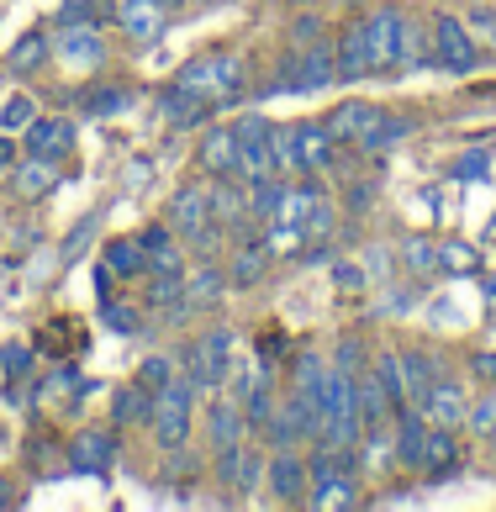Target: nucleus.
<instances>
[{
  "label": "nucleus",
  "instance_id": "nucleus-1",
  "mask_svg": "<svg viewBox=\"0 0 496 512\" xmlns=\"http://www.w3.org/2000/svg\"><path fill=\"white\" fill-rule=\"evenodd\" d=\"M196 375H175L164 391H159V402H154V439L164 454H180L185 439H190V417H196Z\"/></svg>",
  "mask_w": 496,
  "mask_h": 512
},
{
  "label": "nucleus",
  "instance_id": "nucleus-2",
  "mask_svg": "<svg viewBox=\"0 0 496 512\" xmlns=\"http://www.w3.org/2000/svg\"><path fill=\"white\" fill-rule=\"evenodd\" d=\"M175 85L196 90L206 101H227V96H238V85H243V64H238V53H206V59H190L175 74Z\"/></svg>",
  "mask_w": 496,
  "mask_h": 512
},
{
  "label": "nucleus",
  "instance_id": "nucleus-3",
  "mask_svg": "<svg viewBox=\"0 0 496 512\" xmlns=\"http://www.w3.org/2000/svg\"><path fill=\"white\" fill-rule=\"evenodd\" d=\"M169 233H180L185 243H196V249H212V233H217L212 191H201V185H180L175 201H169Z\"/></svg>",
  "mask_w": 496,
  "mask_h": 512
},
{
  "label": "nucleus",
  "instance_id": "nucleus-4",
  "mask_svg": "<svg viewBox=\"0 0 496 512\" xmlns=\"http://www.w3.org/2000/svg\"><path fill=\"white\" fill-rule=\"evenodd\" d=\"M433 27V64L449 69V74H470L481 64V53H475V37L460 27V16H428Z\"/></svg>",
  "mask_w": 496,
  "mask_h": 512
},
{
  "label": "nucleus",
  "instance_id": "nucleus-5",
  "mask_svg": "<svg viewBox=\"0 0 496 512\" xmlns=\"http://www.w3.org/2000/svg\"><path fill=\"white\" fill-rule=\"evenodd\" d=\"M333 80H338V53H333V43H312L307 53H296V59L280 69L275 90H322V85H333Z\"/></svg>",
  "mask_w": 496,
  "mask_h": 512
},
{
  "label": "nucleus",
  "instance_id": "nucleus-6",
  "mask_svg": "<svg viewBox=\"0 0 496 512\" xmlns=\"http://www.w3.org/2000/svg\"><path fill=\"white\" fill-rule=\"evenodd\" d=\"M190 375H196V386H222L227 375H233V333L227 328H212L201 338L196 349H190Z\"/></svg>",
  "mask_w": 496,
  "mask_h": 512
},
{
  "label": "nucleus",
  "instance_id": "nucleus-7",
  "mask_svg": "<svg viewBox=\"0 0 496 512\" xmlns=\"http://www.w3.org/2000/svg\"><path fill=\"white\" fill-rule=\"evenodd\" d=\"M264 486H270L275 502L296 507V502H307V491H312V470H307V460H296L291 449H275L270 470H264Z\"/></svg>",
  "mask_w": 496,
  "mask_h": 512
},
{
  "label": "nucleus",
  "instance_id": "nucleus-8",
  "mask_svg": "<svg viewBox=\"0 0 496 512\" xmlns=\"http://www.w3.org/2000/svg\"><path fill=\"white\" fill-rule=\"evenodd\" d=\"M233 138H238V175H248V180L275 175L270 169V122L243 117V122H233Z\"/></svg>",
  "mask_w": 496,
  "mask_h": 512
},
{
  "label": "nucleus",
  "instance_id": "nucleus-9",
  "mask_svg": "<svg viewBox=\"0 0 496 512\" xmlns=\"http://www.w3.org/2000/svg\"><path fill=\"white\" fill-rule=\"evenodd\" d=\"M111 460H117V433L85 428L80 439H69V470H80V476H106Z\"/></svg>",
  "mask_w": 496,
  "mask_h": 512
},
{
  "label": "nucleus",
  "instance_id": "nucleus-10",
  "mask_svg": "<svg viewBox=\"0 0 496 512\" xmlns=\"http://www.w3.org/2000/svg\"><path fill=\"white\" fill-rule=\"evenodd\" d=\"M27 154L64 164L74 154V122H64V117H32L27 122Z\"/></svg>",
  "mask_w": 496,
  "mask_h": 512
},
{
  "label": "nucleus",
  "instance_id": "nucleus-11",
  "mask_svg": "<svg viewBox=\"0 0 496 512\" xmlns=\"http://www.w3.org/2000/svg\"><path fill=\"white\" fill-rule=\"evenodd\" d=\"M338 80H365L375 69V48H370V32H365V16H354L338 37Z\"/></svg>",
  "mask_w": 496,
  "mask_h": 512
},
{
  "label": "nucleus",
  "instance_id": "nucleus-12",
  "mask_svg": "<svg viewBox=\"0 0 496 512\" xmlns=\"http://www.w3.org/2000/svg\"><path fill=\"white\" fill-rule=\"evenodd\" d=\"M428 433H433V423L423 417V407H402V417H396V465L423 470V460H428Z\"/></svg>",
  "mask_w": 496,
  "mask_h": 512
},
{
  "label": "nucleus",
  "instance_id": "nucleus-13",
  "mask_svg": "<svg viewBox=\"0 0 496 512\" xmlns=\"http://www.w3.org/2000/svg\"><path fill=\"white\" fill-rule=\"evenodd\" d=\"M465 391H460V381H444V375H438V381L428 386V396H423V417L433 428H460L465 423Z\"/></svg>",
  "mask_w": 496,
  "mask_h": 512
},
{
  "label": "nucleus",
  "instance_id": "nucleus-14",
  "mask_svg": "<svg viewBox=\"0 0 496 512\" xmlns=\"http://www.w3.org/2000/svg\"><path fill=\"white\" fill-rule=\"evenodd\" d=\"M333 164V132L328 122H296V169L301 175H317V169Z\"/></svg>",
  "mask_w": 496,
  "mask_h": 512
},
{
  "label": "nucleus",
  "instance_id": "nucleus-15",
  "mask_svg": "<svg viewBox=\"0 0 496 512\" xmlns=\"http://www.w3.org/2000/svg\"><path fill=\"white\" fill-rule=\"evenodd\" d=\"M402 16L396 6H375L365 16V32H370V48H375V69L380 64H396V43H402Z\"/></svg>",
  "mask_w": 496,
  "mask_h": 512
},
{
  "label": "nucleus",
  "instance_id": "nucleus-16",
  "mask_svg": "<svg viewBox=\"0 0 496 512\" xmlns=\"http://www.w3.org/2000/svg\"><path fill=\"white\" fill-rule=\"evenodd\" d=\"M117 27L132 37V43H154L164 32V6L159 0H122L117 6Z\"/></svg>",
  "mask_w": 496,
  "mask_h": 512
},
{
  "label": "nucleus",
  "instance_id": "nucleus-17",
  "mask_svg": "<svg viewBox=\"0 0 496 512\" xmlns=\"http://www.w3.org/2000/svg\"><path fill=\"white\" fill-rule=\"evenodd\" d=\"M59 59L74 69H95L106 64V43L95 37V27H64L59 32Z\"/></svg>",
  "mask_w": 496,
  "mask_h": 512
},
{
  "label": "nucleus",
  "instance_id": "nucleus-18",
  "mask_svg": "<svg viewBox=\"0 0 496 512\" xmlns=\"http://www.w3.org/2000/svg\"><path fill=\"white\" fill-rule=\"evenodd\" d=\"M380 117H386L380 106H370V101H349V106H338V111H333L328 132H333V143H359Z\"/></svg>",
  "mask_w": 496,
  "mask_h": 512
},
{
  "label": "nucleus",
  "instance_id": "nucleus-19",
  "mask_svg": "<svg viewBox=\"0 0 496 512\" xmlns=\"http://www.w3.org/2000/svg\"><path fill=\"white\" fill-rule=\"evenodd\" d=\"M196 159L201 169H212V175H238V138H233V127H212L201 138L196 148Z\"/></svg>",
  "mask_w": 496,
  "mask_h": 512
},
{
  "label": "nucleus",
  "instance_id": "nucleus-20",
  "mask_svg": "<svg viewBox=\"0 0 496 512\" xmlns=\"http://www.w3.org/2000/svg\"><path fill=\"white\" fill-rule=\"evenodd\" d=\"M396 64L402 69H428L433 64V27L417 22V16H402V43H396Z\"/></svg>",
  "mask_w": 496,
  "mask_h": 512
},
{
  "label": "nucleus",
  "instance_id": "nucleus-21",
  "mask_svg": "<svg viewBox=\"0 0 496 512\" xmlns=\"http://www.w3.org/2000/svg\"><path fill=\"white\" fill-rule=\"evenodd\" d=\"M243 433H248V417H243L238 402H212L206 407V444L227 449V444H238Z\"/></svg>",
  "mask_w": 496,
  "mask_h": 512
},
{
  "label": "nucleus",
  "instance_id": "nucleus-22",
  "mask_svg": "<svg viewBox=\"0 0 496 512\" xmlns=\"http://www.w3.org/2000/svg\"><path fill=\"white\" fill-rule=\"evenodd\" d=\"M227 291V280H222V270H212V264H206V270H196V275H185V296H180V317L185 312H201V307H212V301ZM175 317V322H180Z\"/></svg>",
  "mask_w": 496,
  "mask_h": 512
},
{
  "label": "nucleus",
  "instance_id": "nucleus-23",
  "mask_svg": "<svg viewBox=\"0 0 496 512\" xmlns=\"http://www.w3.org/2000/svg\"><path fill=\"white\" fill-rule=\"evenodd\" d=\"M154 402H159L154 391L132 381V386L117 391V402H111V423H117V428H127V423H154Z\"/></svg>",
  "mask_w": 496,
  "mask_h": 512
},
{
  "label": "nucleus",
  "instance_id": "nucleus-24",
  "mask_svg": "<svg viewBox=\"0 0 496 512\" xmlns=\"http://www.w3.org/2000/svg\"><path fill=\"white\" fill-rule=\"evenodd\" d=\"M148 307H180L185 296V270L180 264H148Z\"/></svg>",
  "mask_w": 496,
  "mask_h": 512
},
{
  "label": "nucleus",
  "instance_id": "nucleus-25",
  "mask_svg": "<svg viewBox=\"0 0 496 512\" xmlns=\"http://www.w3.org/2000/svg\"><path fill=\"white\" fill-rule=\"evenodd\" d=\"M301 439H307V423L296 417L291 396H285V402H275L270 423H264V444H270V449H291V444H301Z\"/></svg>",
  "mask_w": 496,
  "mask_h": 512
},
{
  "label": "nucleus",
  "instance_id": "nucleus-26",
  "mask_svg": "<svg viewBox=\"0 0 496 512\" xmlns=\"http://www.w3.org/2000/svg\"><path fill=\"white\" fill-rule=\"evenodd\" d=\"M106 270L122 275V280H143L148 275V254L138 238H111L106 243Z\"/></svg>",
  "mask_w": 496,
  "mask_h": 512
},
{
  "label": "nucleus",
  "instance_id": "nucleus-27",
  "mask_svg": "<svg viewBox=\"0 0 496 512\" xmlns=\"http://www.w3.org/2000/svg\"><path fill=\"white\" fill-rule=\"evenodd\" d=\"M354 396H359V417H365V428H380L386 423V412H391V396L386 386H380V375H354Z\"/></svg>",
  "mask_w": 496,
  "mask_h": 512
},
{
  "label": "nucleus",
  "instance_id": "nucleus-28",
  "mask_svg": "<svg viewBox=\"0 0 496 512\" xmlns=\"http://www.w3.org/2000/svg\"><path fill=\"white\" fill-rule=\"evenodd\" d=\"M48 191H59V164H53V159H27L22 169H16V196L37 201Z\"/></svg>",
  "mask_w": 496,
  "mask_h": 512
},
{
  "label": "nucleus",
  "instance_id": "nucleus-29",
  "mask_svg": "<svg viewBox=\"0 0 496 512\" xmlns=\"http://www.w3.org/2000/svg\"><path fill=\"white\" fill-rule=\"evenodd\" d=\"M438 381V359L433 354H402V386H407V402L423 407L428 386Z\"/></svg>",
  "mask_w": 496,
  "mask_h": 512
},
{
  "label": "nucleus",
  "instance_id": "nucleus-30",
  "mask_svg": "<svg viewBox=\"0 0 496 512\" xmlns=\"http://www.w3.org/2000/svg\"><path fill=\"white\" fill-rule=\"evenodd\" d=\"M264 270H270V243H254V249H238V254H233V270H227V280H233V286H259Z\"/></svg>",
  "mask_w": 496,
  "mask_h": 512
},
{
  "label": "nucleus",
  "instance_id": "nucleus-31",
  "mask_svg": "<svg viewBox=\"0 0 496 512\" xmlns=\"http://www.w3.org/2000/svg\"><path fill=\"white\" fill-rule=\"evenodd\" d=\"M454 465H460V439H454V428H433L423 470H428V476H444V470H454Z\"/></svg>",
  "mask_w": 496,
  "mask_h": 512
},
{
  "label": "nucleus",
  "instance_id": "nucleus-32",
  "mask_svg": "<svg viewBox=\"0 0 496 512\" xmlns=\"http://www.w3.org/2000/svg\"><path fill=\"white\" fill-rule=\"evenodd\" d=\"M206 111V96H196V90H185V85H169V96H164V117L175 122V127H190Z\"/></svg>",
  "mask_w": 496,
  "mask_h": 512
},
{
  "label": "nucleus",
  "instance_id": "nucleus-33",
  "mask_svg": "<svg viewBox=\"0 0 496 512\" xmlns=\"http://www.w3.org/2000/svg\"><path fill=\"white\" fill-rule=\"evenodd\" d=\"M101 22H117L111 0H69L64 6V27H101Z\"/></svg>",
  "mask_w": 496,
  "mask_h": 512
},
{
  "label": "nucleus",
  "instance_id": "nucleus-34",
  "mask_svg": "<svg viewBox=\"0 0 496 512\" xmlns=\"http://www.w3.org/2000/svg\"><path fill=\"white\" fill-rule=\"evenodd\" d=\"M74 106H85L90 117H111V111L127 106V85H90V90H80Z\"/></svg>",
  "mask_w": 496,
  "mask_h": 512
},
{
  "label": "nucleus",
  "instance_id": "nucleus-35",
  "mask_svg": "<svg viewBox=\"0 0 496 512\" xmlns=\"http://www.w3.org/2000/svg\"><path fill=\"white\" fill-rule=\"evenodd\" d=\"M264 470H270V454H264L259 444H243L238 449V491H243V497L264 486Z\"/></svg>",
  "mask_w": 496,
  "mask_h": 512
},
{
  "label": "nucleus",
  "instance_id": "nucleus-36",
  "mask_svg": "<svg viewBox=\"0 0 496 512\" xmlns=\"http://www.w3.org/2000/svg\"><path fill=\"white\" fill-rule=\"evenodd\" d=\"M375 375H380V386H386V396H391L396 412L412 407V402H407V386H402V354H380V359H375Z\"/></svg>",
  "mask_w": 496,
  "mask_h": 512
},
{
  "label": "nucleus",
  "instance_id": "nucleus-37",
  "mask_svg": "<svg viewBox=\"0 0 496 512\" xmlns=\"http://www.w3.org/2000/svg\"><path fill=\"white\" fill-rule=\"evenodd\" d=\"M270 169L275 175L296 169V127H270Z\"/></svg>",
  "mask_w": 496,
  "mask_h": 512
},
{
  "label": "nucleus",
  "instance_id": "nucleus-38",
  "mask_svg": "<svg viewBox=\"0 0 496 512\" xmlns=\"http://www.w3.org/2000/svg\"><path fill=\"white\" fill-rule=\"evenodd\" d=\"M402 264H407L412 275H438V243L407 238V243H402Z\"/></svg>",
  "mask_w": 496,
  "mask_h": 512
},
{
  "label": "nucleus",
  "instance_id": "nucleus-39",
  "mask_svg": "<svg viewBox=\"0 0 496 512\" xmlns=\"http://www.w3.org/2000/svg\"><path fill=\"white\" fill-rule=\"evenodd\" d=\"M412 132V122H402V117H380L365 138H359V148H365V154H375V148H391L396 138H407Z\"/></svg>",
  "mask_w": 496,
  "mask_h": 512
},
{
  "label": "nucleus",
  "instance_id": "nucleus-40",
  "mask_svg": "<svg viewBox=\"0 0 496 512\" xmlns=\"http://www.w3.org/2000/svg\"><path fill=\"white\" fill-rule=\"evenodd\" d=\"M438 270H465V275H475V270H481V254H475L470 243H460V238H454V243H438Z\"/></svg>",
  "mask_w": 496,
  "mask_h": 512
},
{
  "label": "nucleus",
  "instance_id": "nucleus-41",
  "mask_svg": "<svg viewBox=\"0 0 496 512\" xmlns=\"http://www.w3.org/2000/svg\"><path fill=\"white\" fill-rule=\"evenodd\" d=\"M143 254H148V264H180V249H175V238L164 233V227H143Z\"/></svg>",
  "mask_w": 496,
  "mask_h": 512
},
{
  "label": "nucleus",
  "instance_id": "nucleus-42",
  "mask_svg": "<svg viewBox=\"0 0 496 512\" xmlns=\"http://www.w3.org/2000/svg\"><path fill=\"white\" fill-rule=\"evenodd\" d=\"M0 370H6V381H11V386L32 375V349L22 344V338H11V344L0 349Z\"/></svg>",
  "mask_w": 496,
  "mask_h": 512
},
{
  "label": "nucleus",
  "instance_id": "nucleus-43",
  "mask_svg": "<svg viewBox=\"0 0 496 512\" xmlns=\"http://www.w3.org/2000/svg\"><path fill=\"white\" fill-rule=\"evenodd\" d=\"M169 381H175V359H164V354H154V359H143L138 365V386H148V391H164Z\"/></svg>",
  "mask_w": 496,
  "mask_h": 512
},
{
  "label": "nucleus",
  "instance_id": "nucleus-44",
  "mask_svg": "<svg viewBox=\"0 0 496 512\" xmlns=\"http://www.w3.org/2000/svg\"><path fill=\"white\" fill-rule=\"evenodd\" d=\"M43 59H48V37L43 32H27L22 43L11 48V69H37Z\"/></svg>",
  "mask_w": 496,
  "mask_h": 512
},
{
  "label": "nucleus",
  "instance_id": "nucleus-45",
  "mask_svg": "<svg viewBox=\"0 0 496 512\" xmlns=\"http://www.w3.org/2000/svg\"><path fill=\"white\" fill-rule=\"evenodd\" d=\"M212 217H217V222H238V217H248L243 191H233V185H217V191H212Z\"/></svg>",
  "mask_w": 496,
  "mask_h": 512
},
{
  "label": "nucleus",
  "instance_id": "nucleus-46",
  "mask_svg": "<svg viewBox=\"0 0 496 512\" xmlns=\"http://www.w3.org/2000/svg\"><path fill=\"white\" fill-rule=\"evenodd\" d=\"M465 423H470L475 433H486V439H491V433H496V391H486L481 402L465 412Z\"/></svg>",
  "mask_w": 496,
  "mask_h": 512
},
{
  "label": "nucleus",
  "instance_id": "nucleus-47",
  "mask_svg": "<svg viewBox=\"0 0 496 512\" xmlns=\"http://www.w3.org/2000/svg\"><path fill=\"white\" fill-rule=\"evenodd\" d=\"M106 328H117V333H138V312H132V307H117V301H106Z\"/></svg>",
  "mask_w": 496,
  "mask_h": 512
},
{
  "label": "nucleus",
  "instance_id": "nucleus-48",
  "mask_svg": "<svg viewBox=\"0 0 496 512\" xmlns=\"http://www.w3.org/2000/svg\"><path fill=\"white\" fill-rule=\"evenodd\" d=\"M0 122H6V127H27L32 122V101L27 96H11L6 111H0Z\"/></svg>",
  "mask_w": 496,
  "mask_h": 512
},
{
  "label": "nucleus",
  "instance_id": "nucleus-49",
  "mask_svg": "<svg viewBox=\"0 0 496 512\" xmlns=\"http://www.w3.org/2000/svg\"><path fill=\"white\" fill-rule=\"evenodd\" d=\"M359 354H365V349H359V338H343V344H338V354H333V365H343L349 375H359V365H365Z\"/></svg>",
  "mask_w": 496,
  "mask_h": 512
},
{
  "label": "nucleus",
  "instance_id": "nucleus-50",
  "mask_svg": "<svg viewBox=\"0 0 496 512\" xmlns=\"http://www.w3.org/2000/svg\"><path fill=\"white\" fill-rule=\"evenodd\" d=\"M333 280L343 291H359V286H365V270H359V264H333Z\"/></svg>",
  "mask_w": 496,
  "mask_h": 512
},
{
  "label": "nucleus",
  "instance_id": "nucleus-51",
  "mask_svg": "<svg viewBox=\"0 0 496 512\" xmlns=\"http://www.w3.org/2000/svg\"><path fill=\"white\" fill-rule=\"evenodd\" d=\"M470 370L481 375L486 386H496V349H486V354H475V359H470Z\"/></svg>",
  "mask_w": 496,
  "mask_h": 512
},
{
  "label": "nucleus",
  "instance_id": "nucleus-52",
  "mask_svg": "<svg viewBox=\"0 0 496 512\" xmlns=\"http://www.w3.org/2000/svg\"><path fill=\"white\" fill-rule=\"evenodd\" d=\"M317 32H322V16H301V27H296V43H317Z\"/></svg>",
  "mask_w": 496,
  "mask_h": 512
},
{
  "label": "nucleus",
  "instance_id": "nucleus-53",
  "mask_svg": "<svg viewBox=\"0 0 496 512\" xmlns=\"http://www.w3.org/2000/svg\"><path fill=\"white\" fill-rule=\"evenodd\" d=\"M460 175H465V180L486 175V154H465V159H460Z\"/></svg>",
  "mask_w": 496,
  "mask_h": 512
},
{
  "label": "nucleus",
  "instance_id": "nucleus-54",
  "mask_svg": "<svg viewBox=\"0 0 496 512\" xmlns=\"http://www.w3.org/2000/svg\"><path fill=\"white\" fill-rule=\"evenodd\" d=\"M16 502H22V491H16V481H6V476H0V512H6V507H16Z\"/></svg>",
  "mask_w": 496,
  "mask_h": 512
},
{
  "label": "nucleus",
  "instance_id": "nucleus-55",
  "mask_svg": "<svg viewBox=\"0 0 496 512\" xmlns=\"http://www.w3.org/2000/svg\"><path fill=\"white\" fill-rule=\"evenodd\" d=\"M370 191H375V185H354V196H349L354 212H365V206H370Z\"/></svg>",
  "mask_w": 496,
  "mask_h": 512
},
{
  "label": "nucleus",
  "instance_id": "nucleus-56",
  "mask_svg": "<svg viewBox=\"0 0 496 512\" xmlns=\"http://www.w3.org/2000/svg\"><path fill=\"white\" fill-rule=\"evenodd\" d=\"M11 164H16V148H11V138H0V175H6Z\"/></svg>",
  "mask_w": 496,
  "mask_h": 512
},
{
  "label": "nucleus",
  "instance_id": "nucleus-57",
  "mask_svg": "<svg viewBox=\"0 0 496 512\" xmlns=\"http://www.w3.org/2000/svg\"><path fill=\"white\" fill-rule=\"evenodd\" d=\"M481 286H486V296H496V275H486V280H481Z\"/></svg>",
  "mask_w": 496,
  "mask_h": 512
},
{
  "label": "nucleus",
  "instance_id": "nucleus-58",
  "mask_svg": "<svg viewBox=\"0 0 496 512\" xmlns=\"http://www.w3.org/2000/svg\"><path fill=\"white\" fill-rule=\"evenodd\" d=\"M159 6H164V11H175V6H180V0H159Z\"/></svg>",
  "mask_w": 496,
  "mask_h": 512
},
{
  "label": "nucleus",
  "instance_id": "nucleus-59",
  "mask_svg": "<svg viewBox=\"0 0 496 512\" xmlns=\"http://www.w3.org/2000/svg\"><path fill=\"white\" fill-rule=\"evenodd\" d=\"M491 460H496V433H491Z\"/></svg>",
  "mask_w": 496,
  "mask_h": 512
}]
</instances>
